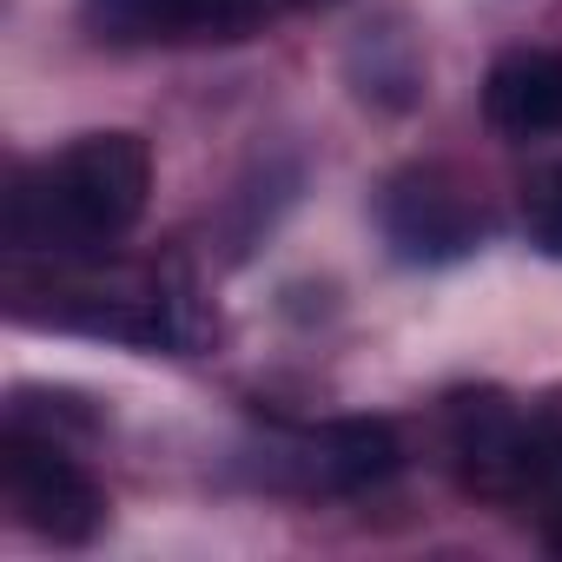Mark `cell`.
<instances>
[{"mask_svg":"<svg viewBox=\"0 0 562 562\" xmlns=\"http://www.w3.org/2000/svg\"><path fill=\"white\" fill-rule=\"evenodd\" d=\"M153 199V153L139 133H87L8 186V245L21 258L87 265L120 245Z\"/></svg>","mask_w":562,"mask_h":562,"instance_id":"obj_1","label":"cell"},{"mask_svg":"<svg viewBox=\"0 0 562 562\" xmlns=\"http://www.w3.org/2000/svg\"><path fill=\"white\" fill-rule=\"evenodd\" d=\"M14 299H47V305H14V318H27V325H60V331L113 338V345H133V351L192 358L212 331L199 292L172 265H146V271H126V278H74L67 265H54L47 285L14 278Z\"/></svg>","mask_w":562,"mask_h":562,"instance_id":"obj_2","label":"cell"},{"mask_svg":"<svg viewBox=\"0 0 562 562\" xmlns=\"http://www.w3.org/2000/svg\"><path fill=\"white\" fill-rule=\"evenodd\" d=\"M0 490H8V509L21 529H34L41 542L80 549L106 529V490L93 483V470L80 457H67L60 437L8 424L0 437Z\"/></svg>","mask_w":562,"mask_h":562,"instance_id":"obj_3","label":"cell"},{"mask_svg":"<svg viewBox=\"0 0 562 562\" xmlns=\"http://www.w3.org/2000/svg\"><path fill=\"white\" fill-rule=\"evenodd\" d=\"M378 232L404 265H457L483 245L490 218L450 166H404L378 192Z\"/></svg>","mask_w":562,"mask_h":562,"instance_id":"obj_4","label":"cell"},{"mask_svg":"<svg viewBox=\"0 0 562 562\" xmlns=\"http://www.w3.org/2000/svg\"><path fill=\"white\" fill-rule=\"evenodd\" d=\"M443 424H450V457H457L463 490H476V496H529V490L549 483L555 443H542L529 430V417L503 391H457L443 404Z\"/></svg>","mask_w":562,"mask_h":562,"instance_id":"obj_5","label":"cell"},{"mask_svg":"<svg viewBox=\"0 0 562 562\" xmlns=\"http://www.w3.org/2000/svg\"><path fill=\"white\" fill-rule=\"evenodd\" d=\"M292 0H80V27L100 47H172V41H251Z\"/></svg>","mask_w":562,"mask_h":562,"instance_id":"obj_6","label":"cell"},{"mask_svg":"<svg viewBox=\"0 0 562 562\" xmlns=\"http://www.w3.org/2000/svg\"><path fill=\"white\" fill-rule=\"evenodd\" d=\"M483 120L503 139H549L562 133V54L516 47L483 74Z\"/></svg>","mask_w":562,"mask_h":562,"instance_id":"obj_7","label":"cell"},{"mask_svg":"<svg viewBox=\"0 0 562 562\" xmlns=\"http://www.w3.org/2000/svg\"><path fill=\"white\" fill-rule=\"evenodd\" d=\"M397 463H404V443L384 417H338L299 437V470L312 490H371L397 476Z\"/></svg>","mask_w":562,"mask_h":562,"instance_id":"obj_8","label":"cell"},{"mask_svg":"<svg viewBox=\"0 0 562 562\" xmlns=\"http://www.w3.org/2000/svg\"><path fill=\"white\" fill-rule=\"evenodd\" d=\"M522 225H529V245L562 258V166H549L529 192H522Z\"/></svg>","mask_w":562,"mask_h":562,"instance_id":"obj_9","label":"cell"},{"mask_svg":"<svg viewBox=\"0 0 562 562\" xmlns=\"http://www.w3.org/2000/svg\"><path fill=\"white\" fill-rule=\"evenodd\" d=\"M542 536H549V549L562 555V490H555V503H549V522H542Z\"/></svg>","mask_w":562,"mask_h":562,"instance_id":"obj_10","label":"cell"},{"mask_svg":"<svg viewBox=\"0 0 562 562\" xmlns=\"http://www.w3.org/2000/svg\"><path fill=\"white\" fill-rule=\"evenodd\" d=\"M292 8H325V0H292Z\"/></svg>","mask_w":562,"mask_h":562,"instance_id":"obj_11","label":"cell"}]
</instances>
